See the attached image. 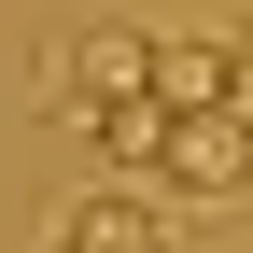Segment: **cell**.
Masks as SVG:
<instances>
[{"label": "cell", "mask_w": 253, "mask_h": 253, "mask_svg": "<svg viewBox=\"0 0 253 253\" xmlns=\"http://www.w3.org/2000/svg\"><path fill=\"white\" fill-rule=\"evenodd\" d=\"M155 197H169V211H225V197H253V113H239V99L169 113V141H155Z\"/></svg>", "instance_id": "6da1fadb"}, {"label": "cell", "mask_w": 253, "mask_h": 253, "mask_svg": "<svg viewBox=\"0 0 253 253\" xmlns=\"http://www.w3.org/2000/svg\"><path fill=\"white\" fill-rule=\"evenodd\" d=\"M42 239L56 253H155V239H183V225H169V197H155L141 169H113V183H84V197H56Z\"/></svg>", "instance_id": "7a4b0ae2"}, {"label": "cell", "mask_w": 253, "mask_h": 253, "mask_svg": "<svg viewBox=\"0 0 253 253\" xmlns=\"http://www.w3.org/2000/svg\"><path fill=\"white\" fill-rule=\"evenodd\" d=\"M155 99H169V113L239 99V56H225V28H169V42H155Z\"/></svg>", "instance_id": "3957f363"}, {"label": "cell", "mask_w": 253, "mask_h": 253, "mask_svg": "<svg viewBox=\"0 0 253 253\" xmlns=\"http://www.w3.org/2000/svg\"><path fill=\"white\" fill-rule=\"evenodd\" d=\"M225 56H239V84H253V28H225Z\"/></svg>", "instance_id": "277c9868"}]
</instances>
